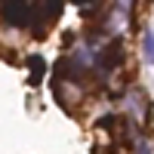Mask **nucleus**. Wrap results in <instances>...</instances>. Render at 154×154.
I'll return each mask as SVG.
<instances>
[{"mask_svg":"<svg viewBox=\"0 0 154 154\" xmlns=\"http://www.w3.org/2000/svg\"><path fill=\"white\" fill-rule=\"evenodd\" d=\"M0 12H3V22L9 28H28L34 19V3L31 0H3Z\"/></svg>","mask_w":154,"mask_h":154,"instance_id":"obj_1","label":"nucleus"},{"mask_svg":"<svg viewBox=\"0 0 154 154\" xmlns=\"http://www.w3.org/2000/svg\"><path fill=\"white\" fill-rule=\"evenodd\" d=\"M59 16H62V0H40V3H34V19H31L28 28L37 34V40H40V34L53 22H59Z\"/></svg>","mask_w":154,"mask_h":154,"instance_id":"obj_2","label":"nucleus"},{"mask_svg":"<svg viewBox=\"0 0 154 154\" xmlns=\"http://www.w3.org/2000/svg\"><path fill=\"white\" fill-rule=\"evenodd\" d=\"M99 62H102V68H105V71L117 68L120 62H123V37H111V40L105 43V49H102Z\"/></svg>","mask_w":154,"mask_h":154,"instance_id":"obj_3","label":"nucleus"},{"mask_svg":"<svg viewBox=\"0 0 154 154\" xmlns=\"http://www.w3.org/2000/svg\"><path fill=\"white\" fill-rule=\"evenodd\" d=\"M43 71H46V62H43V56H31L28 59V74H31V86H37L43 80Z\"/></svg>","mask_w":154,"mask_h":154,"instance_id":"obj_4","label":"nucleus"},{"mask_svg":"<svg viewBox=\"0 0 154 154\" xmlns=\"http://www.w3.org/2000/svg\"><path fill=\"white\" fill-rule=\"evenodd\" d=\"M145 56H148V62L154 65V31L145 34Z\"/></svg>","mask_w":154,"mask_h":154,"instance_id":"obj_5","label":"nucleus"},{"mask_svg":"<svg viewBox=\"0 0 154 154\" xmlns=\"http://www.w3.org/2000/svg\"><path fill=\"white\" fill-rule=\"evenodd\" d=\"M74 3H77V6H83V3H93V0H74Z\"/></svg>","mask_w":154,"mask_h":154,"instance_id":"obj_6","label":"nucleus"}]
</instances>
